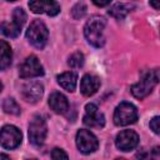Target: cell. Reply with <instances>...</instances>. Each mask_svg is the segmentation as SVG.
Masks as SVG:
<instances>
[{
  "mask_svg": "<svg viewBox=\"0 0 160 160\" xmlns=\"http://www.w3.org/2000/svg\"><path fill=\"white\" fill-rule=\"evenodd\" d=\"M106 25V20L102 16H91L90 20L86 21L84 26V35L86 40L95 48H101L105 44L104 29Z\"/></svg>",
  "mask_w": 160,
  "mask_h": 160,
  "instance_id": "obj_1",
  "label": "cell"
},
{
  "mask_svg": "<svg viewBox=\"0 0 160 160\" xmlns=\"http://www.w3.org/2000/svg\"><path fill=\"white\" fill-rule=\"evenodd\" d=\"M158 82H159V70L155 69V70L146 72L140 79L139 82H136L131 86V94L136 99H144L152 91V89L155 88V85Z\"/></svg>",
  "mask_w": 160,
  "mask_h": 160,
  "instance_id": "obj_2",
  "label": "cell"
},
{
  "mask_svg": "<svg viewBox=\"0 0 160 160\" xmlns=\"http://www.w3.org/2000/svg\"><path fill=\"white\" fill-rule=\"evenodd\" d=\"M48 36H49V31L46 25L40 21V20H34L30 26L28 28L26 31V39L29 40V42L38 48V49H42L46 45L48 41Z\"/></svg>",
  "mask_w": 160,
  "mask_h": 160,
  "instance_id": "obj_3",
  "label": "cell"
},
{
  "mask_svg": "<svg viewBox=\"0 0 160 160\" xmlns=\"http://www.w3.org/2000/svg\"><path fill=\"white\" fill-rule=\"evenodd\" d=\"M138 120V110L130 102H120L114 111V122L118 126H126Z\"/></svg>",
  "mask_w": 160,
  "mask_h": 160,
  "instance_id": "obj_4",
  "label": "cell"
},
{
  "mask_svg": "<svg viewBox=\"0 0 160 160\" xmlns=\"http://www.w3.org/2000/svg\"><path fill=\"white\" fill-rule=\"evenodd\" d=\"M48 134L45 120L40 115H35L29 124V140L32 145L40 146L44 144Z\"/></svg>",
  "mask_w": 160,
  "mask_h": 160,
  "instance_id": "obj_5",
  "label": "cell"
},
{
  "mask_svg": "<svg viewBox=\"0 0 160 160\" xmlns=\"http://www.w3.org/2000/svg\"><path fill=\"white\" fill-rule=\"evenodd\" d=\"M22 139L21 131L14 125H5L0 130V144L5 149H15L20 145Z\"/></svg>",
  "mask_w": 160,
  "mask_h": 160,
  "instance_id": "obj_6",
  "label": "cell"
},
{
  "mask_svg": "<svg viewBox=\"0 0 160 160\" xmlns=\"http://www.w3.org/2000/svg\"><path fill=\"white\" fill-rule=\"evenodd\" d=\"M42 74H44V68L40 64L39 59L34 55L28 56L19 68V75L22 79L36 78V76H41Z\"/></svg>",
  "mask_w": 160,
  "mask_h": 160,
  "instance_id": "obj_7",
  "label": "cell"
},
{
  "mask_svg": "<svg viewBox=\"0 0 160 160\" xmlns=\"http://www.w3.org/2000/svg\"><path fill=\"white\" fill-rule=\"evenodd\" d=\"M76 146L82 154H90L98 149L99 141L92 132L81 129L76 134Z\"/></svg>",
  "mask_w": 160,
  "mask_h": 160,
  "instance_id": "obj_8",
  "label": "cell"
},
{
  "mask_svg": "<svg viewBox=\"0 0 160 160\" xmlns=\"http://www.w3.org/2000/svg\"><path fill=\"white\" fill-rule=\"evenodd\" d=\"M29 8L35 14H46L55 16L60 12V5L55 0H30Z\"/></svg>",
  "mask_w": 160,
  "mask_h": 160,
  "instance_id": "obj_9",
  "label": "cell"
},
{
  "mask_svg": "<svg viewBox=\"0 0 160 160\" xmlns=\"http://www.w3.org/2000/svg\"><path fill=\"white\" fill-rule=\"evenodd\" d=\"M116 148L121 151H130L139 144V135L134 130H122L116 135Z\"/></svg>",
  "mask_w": 160,
  "mask_h": 160,
  "instance_id": "obj_10",
  "label": "cell"
},
{
  "mask_svg": "<svg viewBox=\"0 0 160 160\" xmlns=\"http://www.w3.org/2000/svg\"><path fill=\"white\" fill-rule=\"evenodd\" d=\"M82 121L89 128H102L105 125V118L95 104H88L85 106V115Z\"/></svg>",
  "mask_w": 160,
  "mask_h": 160,
  "instance_id": "obj_11",
  "label": "cell"
},
{
  "mask_svg": "<svg viewBox=\"0 0 160 160\" xmlns=\"http://www.w3.org/2000/svg\"><path fill=\"white\" fill-rule=\"evenodd\" d=\"M22 98L24 100H26L28 102H36L38 100L41 99L42 94H44V88L40 82L32 81V82H28L22 86Z\"/></svg>",
  "mask_w": 160,
  "mask_h": 160,
  "instance_id": "obj_12",
  "label": "cell"
},
{
  "mask_svg": "<svg viewBox=\"0 0 160 160\" xmlns=\"http://www.w3.org/2000/svg\"><path fill=\"white\" fill-rule=\"evenodd\" d=\"M100 86V80L98 76L92 74H86L82 76L80 81V91L84 96H91L94 95Z\"/></svg>",
  "mask_w": 160,
  "mask_h": 160,
  "instance_id": "obj_13",
  "label": "cell"
},
{
  "mask_svg": "<svg viewBox=\"0 0 160 160\" xmlns=\"http://www.w3.org/2000/svg\"><path fill=\"white\" fill-rule=\"evenodd\" d=\"M49 106L58 114H65L69 109V101L61 92H52L49 98Z\"/></svg>",
  "mask_w": 160,
  "mask_h": 160,
  "instance_id": "obj_14",
  "label": "cell"
},
{
  "mask_svg": "<svg viewBox=\"0 0 160 160\" xmlns=\"http://www.w3.org/2000/svg\"><path fill=\"white\" fill-rule=\"evenodd\" d=\"M58 82L66 91H74L76 88V82H78V75L72 71L62 72L58 76Z\"/></svg>",
  "mask_w": 160,
  "mask_h": 160,
  "instance_id": "obj_15",
  "label": "cell"
},
{
  "mask_svg": "<svg viewBox=\"0 0 160 160\" xmlns=\"http://www.w3.org/2000/svg\"><path fill=\"white\" fill-rule=\"evenodd\" d=\"M11 60L12 51L10 45L6 41L0 40V70H6L11 65Z\"/></svg>",
  "mask_w": 160,
  "mask_h": 160,
  "instance_id": "obj_16",
  "label": "cell"
},
{
  "mask_svg": "<svg viewBox=\"0 0 160 160\" xmlns=\"http://www.w3.org/2000/svg\"><path fill=\"white\" fill-rule=\"evenodd\" d=\"M132 9H134V6L130 5V4L119 2V4H115L114 6L110 8L109 15L112 16V18H115V19H118V20H121V19H124Z\"/></svg>",
  "mask_w": 160,
  "mask_h": 160,
  "instance_id": "obj_17",
  "label": "cell"
},
{
  "mask_svg": "<svg viewBox=\"0 0 160 160\" xmlns=\"http://www.w3.org/2000/svg\"><path fill=\"white\" fill-rule=\"evenodd\" d=\"M0 30H1V32H2L5 36H8V38H16V36L20 34L21 28L18 26L14 21H12V22H6V21H4V22L0 24Z\"/></svg>",
  "mask_w": 160,
  "mask_h": 160,
  "instance_id": "obj_18",
  "label": "cell"
},
{
  "mask_svg": "<svg viewBox=\"0 0 160 160\" xmlns=\"http://www.w3.org/2000/svg\"><path fill=\"white\" fill-rule=\"evenodd\" d=\"M2 109L6 114H11V115H19L20 114V106L18 105V102L12 98H8L4 100Z\"/></svg>",
  "mask_w": 160,
  "mask_h": 160,
  "instance_id": "obj_19",
  "label": "cell"
},
{
  "mask_svg": "<svg viewBox=\"0 0 160 160\" xmlns=\"http://www.w3.org/2000/svg\"><path fill=\"white\" fill-rule=\"evenodd\" d=\"M84 55L81 54V52H79V51H76V52H74L70 58H69V60H68V64H69V66L70 68H72V69H79V68H81L82 65H84Z\"/></svg>",
  "mask_w": 160,
  "mask_h": 160,
  "instance_id": "obj_20",
  "label": "cell"
},
{
  "mask_svg": "<svg viewBox=\"0 0 160 160\" xmlns=\"http://www.w3.org/2000/svg\"><path fill=\"white\" fill-rule=\"evenodd\" d=\"M12 21L18 26H20V28L24 26V24L26 21V14H25V11L21 8H16L14 10V12H12Z\"/></svg>",
  "mask_w": 160,
  "mask_h": 160,
  "instance_id": "obj_21",
  "label": "cell"
},
{
  "mask_svg": "<svg viewBox=\"0 0 160 160\" xmlns=\"http://www.w3.org/2000/svg\"><path fill=\"white\" fill-rule=\"evenodd\" d=\"M85 12H86V6H85V4H82V2H78V4L72 8V10H71V14H72V16H74L75 19H81V18L85 15Z\"/></svg>",
  "mask_w": 160,
  "mask_h": 160,
  "instance_id": "obj_22",
  "label": "cell"
},
{
  "mask_svg": "<svg viewBox=\"0 0 160 160\" xmlns=\"http://www.w3.org/2000/svg\"><path fill=\"white\" fill-rule=\"evenodd\" d=\"M159 122H160V118H159V116H154V118L150 120V128H151V130H152L155 134H159V132H160Z\"/></svg>",
  "mask_w": 160,
  "mask_h": 160,
  "instance_id": "obj_23",
  "label": "cell"
},
{
  "mask_svg": "<svg viewBox=\"0 0 160 160\" xmlns=\"http://www.w3.org/2000/svg\"><path fill=\"white\" fill-rule=\"evenodd\" d=\"M51 158L52 159H68L69 156H68V154L66 152H64V150H61V149H54L52 150V152H51Z\"/></svg>",
  "mask_w": 160,
  "mask_h": 160,
  "instance_id": "obj_24",
  "label": "cell"
},
{
  "mask_svg": "<svg viewBox=\"0 0 160 160\" xmlns=\"http://www.w3.org/2000/svg\"><path fill=\"white\" fill-rule=\"evenodd\" d=\"M96 6H100V8H102V6H106V5H109L110 2H111V0H91Z\"/></svg>",
  "mask_w": 160,
  "mask_h": 160,
  "instance_id": "obj_25",
  "label": "cell"
},
{
  "mask_svg": "<svg viewBox=\"0 0 160 160\" xmlns=\"http://www.w3.org/2000/svg\"><path fill=\"white\" fill-rule=\"evenodd\" d=\"M150 5L154 8V9H159V6H160V0H150Z\"/></svg>",
  "mask_w": 160,
  "mask_h": 160,
  "instance_id": "obj_26",
  "label": "cell"
},
{
  "mask_svg": "<svg viewBox=\"0 0 160 160\" xmlns=\"http://www.w3.org/2000/svg\"><path fill=\"white\" fill-rule=\"evenodd\" d=\"M0 159H9V155H4V154H0Z\"/></svg>",
  "mask_w": 160,
  "mask_h": 160,
  "instance_id": "obj_27",
  "label": "cell"
},
{
  "mask_svg": "<svg viewBox=\"0 0 160 160\" xmlns=\"http://www.w3.org/2000/svg\"><path fill=\"white\" fill-rule=\"evenodd\" d=\"M2 90V84H1V81H0V91Z\"/></svg>",
  "mask_w": 160,
  "mask_h": 160,
  "instance_id": "obj_28",
  "label": "cell"
},
{
  "mask_svg": "<svg viewBox=\"0 0 160 160\" xmlns=\"http://www.w3.org/2000/svg\"><path fill=\"white\" fill-rule=\"evenodd\" d=\"M9 1H15V0H9Z\"/></svg>",
  "mask_w": 160,
  "mask_h": 160,
  "instance_id": "obj_29",
  "label": "cell"
}]
</instances>
